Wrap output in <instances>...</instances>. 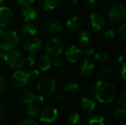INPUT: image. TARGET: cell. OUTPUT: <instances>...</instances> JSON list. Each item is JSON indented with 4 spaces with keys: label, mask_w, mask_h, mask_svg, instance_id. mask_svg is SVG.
Instances as JSON below:
<instances>
[{
    "label": "cell",
    "mask_w": 126,
    "mask_h": 125,
    "mask_svg": "<svg viewBox=\"0 0 126 125\" xmlns=\"http://www.w3.org/2000/svg\"><path fill=\"white\" fill-rule=\"evenodd\" d=\"M118 61H119V63H120L122 65H123V64H125V61H126V57H125V55H120L119 57H118Z\"/></svg>",
    "instance_id": "obj_45"
},
{
    "label": "cell",
    "mask_w": 126,
    "mask_h": 125,
    "mask_svg": "<svg viewBox=\"0 0 126 125\" xmlns=\"http://www.w3.org/2000/svg\"><path fill=\"white\" fill-rule=\"evenodd\" d=\"M30 80L28 73L24 70H17L14 71L11 76L10 81L12 85L16 88H22L25 87Z\"/></svg>",
    "instance_id": "obj_7"
},
{
    "label": "cell",
    "mask_w": 126,
    "mask_h": 125,
    "mask_svg": "<svg viewBox=\"0 0 126 125\" xmlns=\"http://www.w3.org/2000/svg\"><path fill=\"white\" fill-rule=\"evenodd\" d=\"M123 125V124H120V125Z\"/></svg>",
    "instance_id": "obj_49"
},
{
    "label": "cell",
    "mask_w": 126,
    "mask_h": 125,
    "mask_svg": "<svg viewBox=\"0 0 126 125\" xmlns=\"http://www.w3.org/2000/svg\"><path fill=\"white\" fill-rule=\"evenodd\" d=\"M92 94L94 98L99 102L109 104L114 99L116 90L111 83L104 80H99L92 85Z\"/></svg>",
    "instance_id": "obj_1"
},
{
    "label": "cell",
    "mask_w": 126,
    "mask_h": 125,
    "mask_svg": "<svg viewBox=\"0 0 126 125\" xmlns=\"http://www.w3.org/2000/svg\"><path fill=\"white\" fill-rule=\"evenodd\" d=\"M82 123V117L78 113H72L67 118L68 125H80Z\"/></svg>",
    "instance_id": "obj_23"
},
{
    "label": "cell",
    "mask_w": 126,
    "mask_h": 125,
    "mask_svg": "<svg viewBox=\"0 0 126 125\" xmlns=\"http://www.w3.org/2000/svg\"><path fill=\"white\" fill-rule=\"evenodd\" d=\"M37 64H38V67L39 70L43 71H47L48 69H49L51 68V66L52 65V58L49 55H42L38 59Z\"/></svg>",
    "instance_id": "obj_17"
},
{
    "label": "cell",
    "mask_w": 126,
    "mask_h": 125,
    "mask_svg": "<svg viewBox=\"0 0 126 125\" xmlns=\"http://www.w3.org/2000/svg\"><path fill=\"white\" fill-rule=\"evenodd\" d=\"M82 25V20L78 16H73L71 17L66 24V26L68 29L72 32H75L78 30Z\"/></svg>",
    "instance_id": "obj_18"
},
{
    "label": "cell",
    "mask_w": 126,
    "mask_h": 125,
    "mask_svg": "<svg viewBox=\"0 0 126 125\" xmlns=\"http://www.w3.org/2000/svg\"><path fill=\"white\" fill-rule=\"evenodd\" d=\"M106 120L105 118L100 114L94 115L89 120V125H105Z\"/></svg>",
    "instance_id": "obj_26"
},
{
    "label": "cell",
    "mask_w": 126,
    "mask_h": 125,
    "mask_svg": "<svg viewBox=\"0 0 126 125\" xmlns=\"http://www.w3.org/2000/svg\"><path fill=\"white\" fill-rule=\"evenodd\" d=\"M35 102H36L37 105L38 104H42L44 102V97L41 94L35 96Z\"/></svg>",
    "instance_id": "obj_41"
},
{
    "label": "cell",
    "mask_w": 126,
    "mask_h": 125,
    "mask_svg": "<svg viewBox=\"0 0 126 125\" xmlns=\"http://www.w3.org/2000/svg\"><path fill=\"white\" fill-rule=\"evenodd\" d=\"M62 29V24L58 21H52L47 27V32L50 34L55 35L59 33Z\"/></svg>",
    "instance_id": "obj_22"
},
{
    "label": "cell",
    "mask_w": 126,
    "mask_h": 125,
    "mask_svg": "<svg viewBox=\"0 0 126 125\" xmlns=\"http://www.w3.org/2000/svg\"><path fill=\"white\" fill-rule=\"evenodd\" d=\"M28 75H29V78L30 80L32 79V80H35L36 78H38L40 75V73H39V70L38 69H32L31 71H30V72L28 73Z\"/></svg>",
    "instance_id": "obj_38"
},
{
    "label": "cell",
    "mask_w": 126,
    "mask_h": 125,
    "mask_svg": "<svg viewBox=\"0 0 126 125\" xmlns=\"http://www.w3.org/2000/svg\"><path fill=\"white\" fill-rule=\"evenodd\" d=\"M95 53L94 49L93 47L89 46V47H86L84 49H83V55H85L86 57H91L93 56Z\"/></svg>",
    "instance_id": "obj_35"
},
{
    "label": "cell",
    "mask_w": 126,
    "mask_h": 125,
    "mask_svg": "<svg viewBox=\"0 0 126 125\" xmlns=\"http://www.w3.org/2000/svg\"><path fill=\"white\" fill-rule=\"evenodd\" d=\"M111 73V69L109 66H103L101 67L97 73V75L100 79H105L108 77Z\"/></svg>",
    "instance_id": "obj_28"
},
{
    "label": "cell",
    "mask_w": 126,
    "mask_h": 125,
    "mask_svg": "<svg viewBox=\"0 0 126 125\" xmlns=\"http://www.w3.org/2000/svg\"><path fill=\"white\" fill-rule=\"evenodd\" d=\"M93 57H94V60L97 63H104L109 59L108 55L103 52H98L97 53H94Z\"/></svg>",
    "instance_id": "obj_27"
},
{
    "label": "cell",
    "mask_w": 126,
    "mask_h": 125,
    "mask_svg": "<svg viewBox=\"0 0 126 125\" xmlns=\"http://www.w3.org/2000/svg\"><path fill=\"white\" fill-rule=\"evenodd\" d=\"M126 63L123 64L121 68H120V75L123 77V80H126Z\"/></svg>",
    "instance_id": "obj_42"
},
{
    "label": "cell",
    "mask_w": 126,
    "mask_h": 125,
    "mask_svg": "<svg viewBox=\"0 0 126 125\" xmlns=\"http://www.w3.org/2000/svg\"><path fill=\"white\" fill-rule=\"evenodd\" d=\"M53 97L55 99V101L60 102H63L65 99V95L63 92L61 91H55L53 94Z\"/></svg>",
    "instance_id": "obj_34"
},
{
    "label": "cell",
    "mask_w": 126,
    "mask_h": 125,
    "mask_svg": "<svg viewBox=\"0 0 126 125\" xmlns=\"http://www.w3.org/2000/svg\"><path fill=\"white\" fill-rule=\"evenodd\" d=\"M40 121L45 124H51L56 121L58 116V111L52 106L45 107L40 112Z\"/></svg>",
    "instance_id": "obj_8"
},
{
    "label": "cell",
    "mask_w": 126,
    "mask_h": 125,
    "mask_svg": "<svg viewBox=\"0 0 126 125\" xmlns=\"http://www.w3.org/2000/svg\"><path fill=\"white\" fill-rule=\"evenodd\" d=\"M73 2H74L75 4H78V3L79 2V0H73Z\"/></svg>",
    "instance_id": "obj_47"
},
{
    "label": "cell",
    "mask_w": 126,
    "mask_h": 125,
    "mask_svg": "<svg viewBox=\"0 0 126 125\" xmlns=\"http://www.w3.org/2000/svg\"><path fill=\"white\" fill-rule=\"evenodd\" d=\"M20 101L26 105H30L35 102V94L30 90H24L23 91L19 96Z\"/></svg>",
    "instance_id": "obj_19"
},
{
    "label": "cell",
    "mask_w": 126,
    "mask_h": 125,
    "mask_svg": "<svg viewBox=\"0 0 126 125\" xmlns=\"http://www.w3.org/2000/svg\"><path fill=\"white\" fill-rule=\"evenodd\" d=\"M117 103L119 105L122 106L123 108H125V106L126 105V92L123 91L122 92L117 99Z\"/></svg>",
    "instance_id": "obj_32"
},
{
    "label": "cell",
    "mask_w": 126,
    "mask_h": 125,
    "mask_svg": "<svg viewBox=\"0 0 126 125\" xmlns=\"http://www.w3.org/2000/svg\"><path fill=\"white\" fill-rule=\"evenodd\" d=\"M55 1L56 4V7H61L65 3V0H55Z\"/></svg>",
    "instance_id": "obj_44"
},
{
    "label": "cell",
    "mask_w": 126,
    "mask_h": 125,
    "mask_svg": "<svg viewBox=\"0 0 126 125\" xmlns=\"http://www.w3.org/2000/svg\"><path fill=\"white\" fill-rule=\"evenodd\" d=\"M109 16L111 21L115 23L125 22L126 19V7L124 4H117L113 5L109 11Z\"/></svg>",
    "instance_id": "obj_6"
},
{
    "label": "cell",
    "mask_w": 126,
    "mask_h": 125,
    "mask_svg": "<svg viewBox=\"0 0 126 125\" xmlns=\"http://www.w3.org/2000/svg\"><path fill=\"white\" fill-rule=\"evenodd\" d=\"M89 24L92 29L94 31H100L105 26V18L99 13H92L89 15L88 18Z\"/></svg>",
    "instance_id": "obj_10"
},
{
    "label": "cell",
    "mask_w": 126,
    "mask_h": 125,
    "mask_svg": "<svg viewBox=\"0 0 126 125\" xmlns=\"http://www.w3.org/2000/svg\"><path fill=\"white\" fill-rule=\"evenodd\" d=\"M3 60L10 68L18 69L23 66L24 63V57L19 51L13 49L4 52Z\"/></svg>",
    "instance_id": "obj_3"
},
{
    "label": "cell",
    "mask_w": 126,
    "mask_h": 125,
    "mask_svg": "<svg viewBox=\"0 0 126 125\" xmlns=\"http://www.w3.org/2000/svg\"></svg>",
    "instance_id": "obj_50"
},
{
    "label": "cell",
    "mask_w": 126,
    "mask_h": 125,
    "mask_svg": "<svg viewBox=\"0 0 126 125\" xmlns=\"http://www.w3.org/2000/svg\"><path fill=\"white\" fill-rule=\"evenodd\" d=\"M97 1L96 0H84V3L88 7H93L95 5Z\"/></svg>",
    "instance_id": "obj_43"
},
{
    "label": "cell",
    "mask_w": 126,
    "mask_h": 125,
    "mask_svg": "<svg viewBox=\"0 0 126 125\" xmlns=\"http://www.w3.org/2000/svg\"><path fill=\"white\" fill-rule=\"evenodd\" d=\"M102 36L103 39H105L106 41H112L115 38V32L114 30L108 29L103 32Z\"/></svg>",
    "instance_id": "obj_29"
},
{
    "label": "cell",
    "mask_w": 126,
    "mask_h": 125,
    "mask_svg": "<svg viewBox=\"0 0 126 125\" xmlns=\"http://www.w3.org/2000/svg\"><path fill=\"white\" fill-rule=\"evenodd\" d=\"M8 87V83L7 80L2 77H0V94L4 92Z\"/></svg>",
    "instance_id": "obj_33"
},
{
    "label": "cell",
    "mask_w": 126,
    "mask_h": 125,
    "mask_svg": "<svg viewBox=\"0 0 126 125\" xmlns=\"http://www.w3.org/2000/svg\"><path fill=\"white\" fill-rule=\"evenodd\" d=\"M79 88V85L77 83L73 81H69L66 83L64 86V91L66 94L69 95H73L75 94Z\"/></svg>",
    "instance_id": "obj_24"
},
{
    "label": "cell",
    "mask_w": 126,
    "mask_h": 125,
    "mask_svg": "<svg viewBox=\"0 0 126 125\" xmlns=\"http://www.w3.org/2000/svg\"><path fill=\"white\" fill-rule=\"evenodd\" d=\"M90 34L86 30L80 31L77 35V41L80 46H86L90 42Z\"/></svg>",
    "instance_id": "obj_20"
},
{
    "label": "cell",
    "mask_w": 126,
    "mask_h": 125,
    "mask_svg": "<svg viewBox=\"0 0 126 125\" xmlns=\"http://www.w3.org/2000/svg\"><path fill=\"white\" fill-rule=\"evenodd\" d=\"M95 63L91 59H86L84 60L80 65L79 67V71L80 74L83 77H87L92 74L94 70Z\"/></svg>",
    "instance_id": "obj_13"
},
{
    "label": "cell",
    "mask_w": 126,
    "mask_h": 125,
    "mask_svg": "<svg viewBox=\"0 0 126 125\" xmlns=\"http://www.w3.org/2000/svg\"><path fill=\"white\" fill-rule=\"evenodd\" d=\"M34 1L35 0H18V4L21 6L22 7H31Z\"/></svg>",
    "instance_id": "obj_36"
},
{
    "label": "cell",
    "mask_w": 126,
    "mask_h": 125,
    "mask_svg": "<svg viewBox=\"0 0 126 125\" xmlns=\"http://www.w3.org/2000/svg\"><path fill=\"white\" fill-rule=\"evenodd\" d=\"M27 113L31 118H35L40 114V109L37 104L32 103L27 108Z\"/></svg>",
    "instance_id": "obj_25"
},
{
    "label": "cell",
    "mask_w": 126,
    "mask_h": 125,
    "mask_svg": "<svg viewBox=\"0 0 126 125\" xmlns=\"http://www.w3.org/2000/svg\"><path fill=\"white\" fill-rule=\"evenodd\" d=\"M83 55V49L77 45H72L69 46L65 51L66 59L72 63L78 61Z\"/></svg>",
    "instance_id": "obj_9"
},
{
    "label": "cell",
    "mask_w": 126,
    "mask_h": 125,
    "mask_svg": "<svg viewBox=\"0 0 126 125\" xmlns=\"http://www.w3.org/2000/svg\"><path fill=\"white\" fill-rule=\"evenodd\" d=\"M119 33L121 37V39L124 40L126 36V24L125 23L119 28Z\"/></svg>",
    "instance_id": "obj_39"
},
{
    "label": "cell",
    "mask_w": 126,
    "mask_h": 125,
    "mask_svg": "<svg viewBox=\"0 0 126 125\" xmlns=\"http://www.w3.org/2000/svg\"><path fill=\"white\" fill-rule=\"evenodd\" d=\"M38 7L43 10H52L56 7L55 0H38Z\"/></svg>",
    "instance_id": "obj_21"
},
{
    "label": "cell",
    "mask_w": 126,
    "mask_h": 125,
    "mask_svg": "<svg viewBox=\"0 0 126 125\" xmlns=\"http://www.w3.org/2000/svg\"><path fill=\"white\" fill-rule=\"evenodd\" d=\"M52 63L56 67H61L64 64V58L61 55L55 56L54 59H52Z\"/></svg>",
    "instance_id": "obj_31"
},
{
    "label": "cell",
    "mask_w": 126,
    "mask_h": 125,
    "mask_svg": "<svg viewBox=\"0 0 126 125\" xmlns=\"http://www.w3.org/2000/svg\"><path fill=\"white\" fill-rule=\"evenodd\" d=\"M3 2H4V0H0V7H1Z\"/></svg>",
    "instance_id": "obj_48"
},
{
    "label": "cell",
    "mask_w": 126,
    "mask_h": 125,
    "mask_svg": "<svg viewBox=\"0 0 126 125\" xmlns=\"http://www.w3.org/2000/svg\"><path fill=\"white\" fill-rule=\"evenodd\" d=\"M21 13L23 18L27 23H31L38 18V12L32 6L23 7Z\"/></svg>",
    "instance_id": "obj_15"
},
{
    "label": "cell",
    "mask_w": 126,
    "mask_h": 125,
    "mask_svg": "<svg viewBox=\"0 0 126 125\" xmlns=\"http://www.w3.org/2000/svg\"><path fill=\"white\" fill-rule=\"evenodd\" d=\"M19 41L18 33L13 29L4 27L0 29V49L4 52L13 50Z\"/></svg>",
    "instance_id": "obj_2"
},
{
    "label": "cell",
    "mask_w": 126,
    "mask_h": 125,
    "mask_svg": "<svg viewBox=\"0 0 126 125\" xmlns=\"http://www.w3.org/2000/svg\"><path fill=\"white\" fill-rule=\"evenodd\" d=\"M14 19L13 11L7 7H0V27L4 28L10 25Z\"/></svg>",
    "instance_id": "obj_12"
},
{
    "label": "cell",
    "mask_w": 126,
    "mask_h": 125,
    "mask_svg": "<svg viewBox=\"0 0 126 125\" xmlns=\"http://www.w3.org/2000/svg\"><path fill=\"white\" fill-rule=\"evenodd\" d=\"M18 125H38V123L35 122V121H34V120H32V119H25V120H24V121H22V122H21Z\"/></svg>",
    "instance_id": "obj_40"
},
{
    "label": "cell",
    "mask_w": 126,
    "mask_h": 125,
    "mask_svg": "<svg viewBox=\"0 0 126 125\" xmlns=\"http://www.w3.org/2000/svg\"><path fill=\"white\" fill-rule=\"evenodd\" d=\"M41 46L42 42L40 39L37 38H30L25 41L24 44V49L29 55H34L41 49Z\"/></svg>",
    "instance_id": "obj_11"
},
{
    "label": "cell",
    "mask_w": 126,
    "mask_h": 125,
    "mask_svg": "<svg viewBox=\"0 0 126 125\" xmlns=\"http://www.w3.org/2000/svg\"><path fill=\"white\" fill-rule=\"evenodd\" d=\"M47 52L52 56L60 55L64 49V42L60 38L53 37L49 38L45 44Z\"/></svg>",
    "instance_id": "obj_5"
},
{
    "label": "cell",
    "mask_w": 126,
    "mask_h": 125,
    "mask_svg": "<svg viewBox=\"0 0 126 125\" xmlns=\"http://www.w3.org/2000/svg\"><path fill=\"white\" fill-rule=\"evenodd\" d=\"M5 113H6V111H5L4 108L0 105V119H1V118H3V117L4 116Z\"/></svg>",
    "instance_id": "obj_46"
},
{
    "label": "cell",
    "mask_w": 126,
    "mask_h": 125,
    "mask_svg": "<svg viewBox=\"0 0 126 125\" xmlns=\"http://www.w3.org/2000/svg\"><path fill=\"white\" fill-rule=\"evenodd\" d=\"M25 63L28 66H32L35 63V57H34V55H29L25 59Z\"/></svg>",
    "instance_id": "obj_37"
},
{
    "label": "cell",
    "mask_w": 126,
    "mask_h": 125,
    "mask_svg": "<svg viewBox=\"0 0 126 125\" xmlns=\"http://www.w3.org/2000/svg\"><path fill=\"white\" fill-rule=\"evenodd\" d=\"M56 82L50 77L41 79L37 85V90L43 96L52 95L56 91Z\"/></svg>",
    "instance_id": "obj_4"
},
{
    "label": "cell",
    "mask_w": 126,
    "mask_h": 125,
    "mask_svg": "<svg viewBox=\"0 0 126 125\" xmlns=\"http://www.w3.org/2000/svg\"><path fill=\"white\" fill-rule=\"evenodd\" d=\"M37 33V29L34 24L32 23H26L21 28V36H18V39L21 38L22 39H29L32 38Z\"/></svg>",
    "instance_id": "obj_14"
},
{
    "label": "cell",
    "mask_w": 126,
    "mask_h": 125,
    "mask_svg": "<svg viewBox=\"0 0 126 125\" xmlns=\"http://www.w3.org/2000/svg\"><path fill=\"white\" fill-rule=\"evenodd\" d=\"M126 115V110L125 108H120L116 110L115 113H114V117L115 119H118V120H123L125 119Z\"/></svg>",
    "instance_id": "obj_30"
},
{
    "label": "cell",
    "mask_w": 126,
    "mask_h": 125,
    "mask_svg": "<svg viewBox=\"0 0 126 125\" xmlns=\"http://www.w3.org/2000/svg\"><path fill=\"white\" fill-rule=\"evenodd\" d=\"M80 105L82 109L87 113H92L96 108V102L89 97H83L81 99Z\"/></svg>",
    "instance_id": "obj_16"
}]
</instances>
